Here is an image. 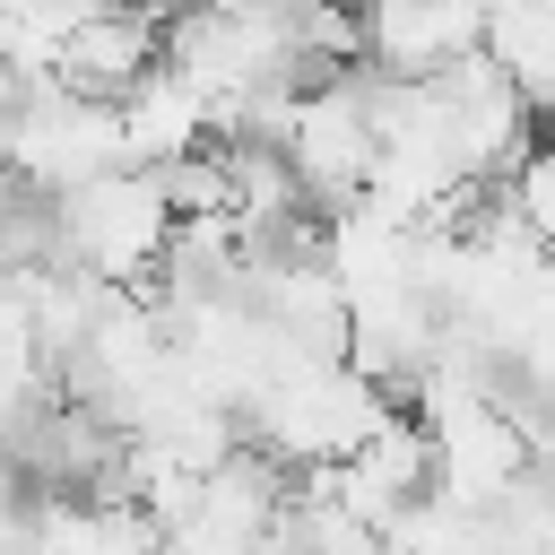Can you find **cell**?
Listing matches in <instances>:
<instances>
[{
  "label": "cell",
  "mask_w": 555,
  "mask_h": 555,
  "mask_svg": "<svg viewBox=\"0 0 555 555\" xmlns=\"http://www.w3.org/2000/svg\"><path fill=\"white\" fill-rule=\"evenodd\" d=\"M399 399L356 364V356H295L251 408H243V434L286 460V468H312V460H347Z\"/></svg>",
  "instance_id": "cell-1"
},
{
  "label": "cell",
  "mask_w": 555,
  "mask_h": 555,
  "mask_svg": "<svg viewBox=\"0 0 555 555\" xmlns=\"http://www.w3.org/2000/svg\"><path fill=\"white\" fill-rule=\"evenodd\" d=\"M173 191L156 165H104L69 191H52V225H61V260L113 278V286H156V260L173 243Z\"/></svg>",
  "instance_id": "cell-2"
},
{
  "label": "cell",
  "mask_w": 555,
  "mask_h": 555,
  "mask_svg": "<svg viewBox=\"0 0 555 555\" xmlns=\"http://www.w3.org/2000/svg\"><path fill=\"white\" fill-rule=\"evenodd\" d=\"M0 165H17L35 191H69L104 165H130L121 147V104L87 95L69 78H26V95L0 113Z\"/></svg>",
  "instance_id": "cell-3"
},
{
  "label": "cell",
  "mask_w": 555,
  "mask_h": 555,
  "mask_svg": "<svg viewBox=\"0 0 555 555\" xmlns=\"http://www.w3.org/2000/svg\"><path fill=\"white\" fill-rule=\"evenodd\" d=\"M312 191V208H338L373 182V156H382V130H373V95H364V61L312 78L286 113V139H278Z\"/></svg>",
  "instance_id": "cell-4"
},
{
  "label": "cell",
  "mask_w": 555,
  "mask_h": 555,
  "mask_svg": "<svg viewBox=\"0 0 555 555\" xmlns=\"http://www.w3.org/2000/svg\"><path fill=\"white\" fill-rule=\"evenodd\" d=\"M434 87H442V121H451V156H460V173L503 191V182L520 173V156L538 147V95H529L494 52L451 61Z\"/></svg>",
  "instance_id": "cell-5"
},
{
  "label": "cell",
  "mask_w": 555,
  "mask_h": 555,
  "mask_svg": "<svg viewBox=\"0 0 555 555\" xmlns=\"http://www.w3.org/2000/svg\"><path fill=\"white\" fill-rule=\"evenodd\" d=\"M425 434H434V486H442V494H460V503H477V512H494V503L538 468L529 425H520L494 390L434 408V416H425Z\"/></svg>",
  "instance_id": "cell-6"
},
{
  "label": "cell",
  "mask_w": 555,
  "mask_h": 555,
  "mask_svg": "<svg viewBox=\"0 0 555 555\" xmlns=\"http://www.w3.org/2000/svg\"><path fill=\"white\" fill-rule=\"evenodd\" d=\"M364 61L399 78H442L451 61L486 52V0H356Z\"/></svg>",
  "instance_id": "cell-7"
},
{
  "label": "cell",
  "mask_w": 555,
  "mask_h": 555,
  "mask_svg": "<svg viewBox=\"0 0 555 555\" xmlns=\"http://www.w3.org/2000/svg\"><path fill=\"white\" fill-rule=\"evenodd\" d=\"M121 147H130V165H173V156H191V147H217V95L182 69V61H147L121 95Z\"/></svg>",
  "instance_id": "cell-8"
},
{
  "label": "cell",
  "mask_w": 555,
  "mask_h": 555,
  "mask_svg": "<svg viewBox=\"0 0 555 555\" xmlns=\"http://www.w3.org/2000/svg\"><path fill=\"white\" fill-rule=\"evenodd\" d=\"M156 52H165V9H121V0H104V9H87V17L69 26L61 78L87 87V95H121Z\"/></svg>",
  "instance_id": "cell-9"
}]
</instances>
